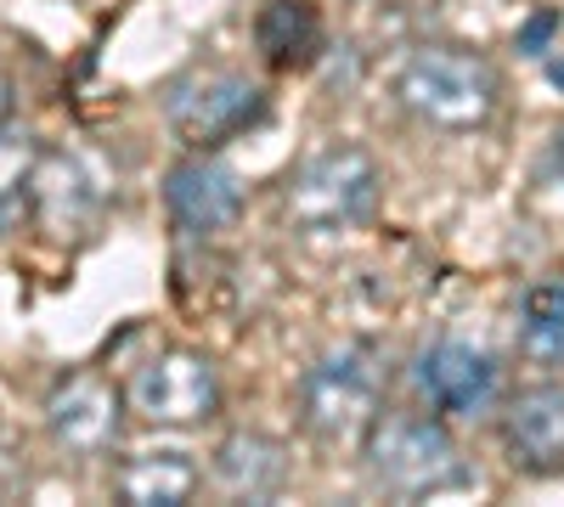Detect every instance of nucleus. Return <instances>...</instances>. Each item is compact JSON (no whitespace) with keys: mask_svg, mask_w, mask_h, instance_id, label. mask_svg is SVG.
I'll return each instance as SVG.
<instances>
[{"mask_svg":"<svg viewBox=\"0 0 564 507\" xmlns=\"http://www.w3.org/2000/svg\"><path fill=\"white\" fill-rule=\"evenodd\" d=\"M384 192V175L367 147L356 142H327L305 153L289 180H282V220L305 238H339L372 220Z\"/></svg>","mask_w":564,"mask_h":507,"instance_id":"nucleus-1","label":"nucleus"},{"mask_svg":"<svg viewBox=\"0 0 564 507\" xmlns=\"http://www.w3.org/2000/svg\"><path fill=\"white\" fill-rule=\"evenodd\" d=\"M395 102L430 130L468 135L486 130L502 102L497 68L468 52V45H417V52L395 68Z\"/></svg>","mask_w":564,"mask_h":507,"instance_id":"nucleus-2","label":"nucleus"},{"mask_svg":"<svg viewBox=\"0 0 564 507\" xmlns=\"http://www.w3.org/2000/svg\"><path fill=\"white\" fill-rule=\"evenodd\" d=\"M361 463L372 485L401 502H423V496L468 485V456L452 440V429L441 418H417V411L372 418L361 434Z\"/></svg>","mask_w":564,"mask_h":507,"instance_id":"nucleus-3","label":"nucleus"},{"mask_svg":"<svg viewBox=\"0 0 564 507\" xmlns=\"http://www.w3.org/2000/svg\"><path fill=\"white\" fill-rule=\"evenodd\" d=\"M294 406H300L305 434L322 445H345L367 434V423L379 418V355L367 344H339L316 355L300 373Z\"/></svg>","mask_w":564,"mask_h":507,"instance_id":"nucleus-4","label":"nucleus"},{"mask_svg":"<svg viewBox=\"0 0 564 507\" xmlns=\"http://www.w3.org/2000/svg\"><path fill=\"white\" fill-rule=\"evenodd\" d=\"M164 119L181 147L215 153L231 135H243L249 124L265 119V90L231 68H193L164 90Z\"/></svg>","mask_w":564,"mask_h":507,"instance_id":"nucleus-5","label":"nucleus"},{"mask_svg":"<svg viewBox=\"0 0 564 507\" xmlns=\"http://www.w3.org/2000/svg\"><path fill=\"white\" fill-rule=\"evenodd\" d=\"M124 400H130V411L141 423L193 429V423L215 418L226 389H220V373H215L209 355H198V350H159V355H148L130 373Z\"/></svg>","mask_w":564,"mask_h":507,"instance_id":"nucleus-6","label":"nucleus"},{"mask_svg":"<svg viewBox=\"0 0 564 507\" xmlns=\"http://www.w3.org/2000/svg\"><path fill=\"white\" fill-rule=\"evenodd\" d=\"M124 411L130 400L102 373H74L45 400V429L68 456H108L124 440Z\"/></svg>","mask_w":564,"mask_h":507,"instance_id":"nucleus-7","label":"nucleus"},{"mask_svg":"<svg viewBox=\"0 0 564 507\" xmlns=\"http://www.w3.org/2000/svg\"><path fill=\"white\" fill-rule=\"evenodd\" d=\"M412 384L435 411L475 418V411H491V400L502 389V366H497L491 350H475L463 339H441L412 361Z\"/></svg>","mask_w":564,"mask_h":507,"instance_id":"nucleus-8","label":"nucleus"},{"mask_svg":"<svg viewBox=\"0 0 564 507\" xmlns=\"http://www.w3.org/2000/svg\"><path fill=\"white\" fill-rule=\"evenodd\" d=\"M502 456L513 474H564V384H531L502 406Z\"/></svg>","mask_w":564,"mask_h":507,"instance_id":"nucleus-9","label":"nucleus"},{"mask_svg":"<svg viewBox=\"0 0 564 507\" xmlns=\"http://www.w3.org/2000/svg\"><path fill=\"white\" fill-rule=\"evenodd\" d=\"M164 209L175 220V232L215 238V232H226V225L243 214V180H238V169H226L220 158L193 153V158H181L164 175Z\"/></svg>","mask_w":564,"mask_h":507,"instance_id":"nucleus-10","label":"nucleus"},{"mask_svg":"<svg viewBox=\"0 0 564 507\" xmlns=\"http://www.w3.org/2000/svg\"><path fill=\"white\" fill-rule=\"evenodd\" d=\"M102 214V192L90 180L85 158L74 153H40V175H34V220L52 238H85Z\"/></svg>","mask_w":564,"mask_h":507,"instance_id":"nucleus-11","label":"nucleus"},{"mask_svg":"<svg viewBox=\"0 0 564 507\" xmlns=\"http://www.w3.org/2000/svg\"><path fill=\"white\" fill-rule=\"evenodd\" d=\"M215 485L226 496H243V502H265L289 485V445L260 434V429H238L215 445V463H209Z\"/></svg>","mask_w":564,"mask_h":507,"instance_id":"nucleus-12","label":"nucleus"},{"mask_svg":"<svg viewBox=\"0 0 564 507\" xmlns=\"http://www.w3.org/2000/svg\"><path fill=\"white\" fill-rule=\"evenodd\" d=\"M198 463L186 451H130L113 469V496L130 507H181L198 491Z\"/></svg>","mask_w":564,"mask_h":507,"instance_id":"nucleus-13","label":"nucleus"},{"mask_svg":"<svg viewBox=\"0 0 564 507\" xmlns=\"http://www.w3.org/2000/svg\"><path fill=\"white\" fill-rule=\"evenodd\" d=\"M254 45L271 68H311L322 52V18L311 0H265L254 18Z\"/></svg>","mask_w":564,"mask_h":507,"instance_id":"nucleus-14","label":"nucleus"},{"mask_svg":"<svg viewBox=\"0 0 564 507\" xmlns=\"http://www.w3.org/2000/svg\"><path fill=\"white\" fill-rule=\"evenodd\" d=\"M40 135L0 124V238H12L34 214V175H40Z\"/></svg>","mask_w":564,"mask_h":507,"instance_id":"nucleus-15","label":"nucleus"},{"mask_svg":"<svg viewBox=\"0 0 564 507\" xmlns=\"http://www.w3.org/2000/svg\"><path fill=\"white\" fill-rule=\"evenodd\" d=\"M520 350L536 366H564V276L536 283L520 305Z\"/></svg>","mask_w":564,"mask_h":507,"instance_id":"nucleus-16","label":"nucleus"},{"mask_svg":"<svg viewBox=\"0 0 564 507\" xmlns=\"http://www.w3.org/2000/svg\"><path fill=\"white\" fill-rule=\"evenodd\" d=\"M536 203L547 214H564V124H553L547 147L536 158Z\"/></svg>","mask_w":564,"mask_h":507,"instance_id":"nucleus-17","label":"nucleus"},{"mask_svg":"<svg viewBox=\"0 0 564 507\" xmlns=\"http://www.w3.org/2000/svg\"><path fill=\"white\" fill-rule=\"evenodd\" d=\"M553 12H536L525 29H520V52H531V57H542V45H547V34H553Z\"/></svg>","mask_w":564,"mask_h":507,"instance_id":"nucleus-18","label":"nucleus"},{"mask_svg":"<svg viewBox=\"0 0 564 507\" xmlns=\"http://www.w3.org/2000/svg\"><path fill=\"white\" fill-rule=\"evenodd\" d=\"M7 113H12V74L0 68V124H7Z\"/></svg>","mask_w":564,"mask_h":507,"instance_id":"nucleus-19","label":"nucleus"}]
</instances>
